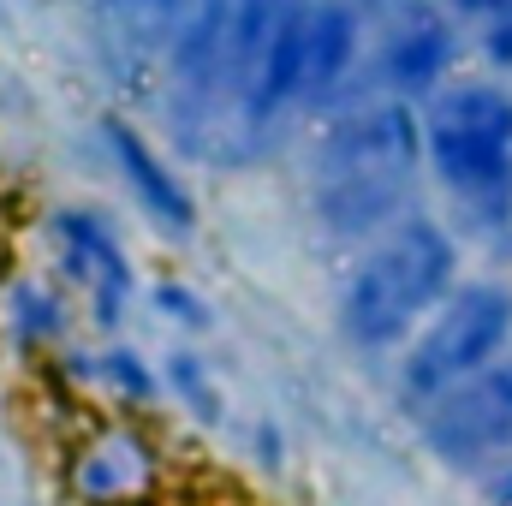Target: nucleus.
Masks as SVG:
<instances>
[{"label":"nucleus","instance_id":"obj_7","mask_svg":"<svg viewBox=\"0 0 512 506\" xmlns=\"http://www.w3.org/2000/svg\"><path fill=\"white\" fill-rule=\"evenodd\" d=\"M48 251L60 280L84 298V316L102 340H120V328L137 310V268L126 239L96 209H54L48 215Z\"/></svg>","mask_w":512,"mask_h":506},{"label":"nucleus","instance_id":"obj_14","mask_svg":"<svg viewBox=\"0 0 512 506\" xmlns=\"http://www.w3.org/2000/svg\"><path fill=\"white\" fill-rule=\"evenodd\" d=\"M149 310H155L161 322H173L185 340H197V334H209V328H215L209 298H203L197 286H185V280H155V286H149Z\"/></svg>","mask_w":512,"mask_h":506},{"label":"nucleus","instance_id":"obj_5","mask_svg":"<svg viewBox=\"0 0 512 506\" xmlns=\"http://www.w3.org/2000/svg\"><path fill=\"white\" fill-rule=\"evenodd\" d=\"M411 423H417V447L435 465L459 477H495L512 459V352L471 381H459L453 393H441L435 405H423Z\"/></svg>","mask_w":512,"mask_h":506},{"label":"nucleus","instance_id":"obj_20","mask_svg":"<svg viewBox=\"0 0 512 506\" xmlns=\"http://www.w3.org/2000/svg\"><path fill=\"white\" fill-rule=\"evenodd\" d=\"M358 6H399V0H358Z\"/></svg>","mask_w":512,"mask_h":506},{"label":"nucleus","instance_id":"obj_11","mask_svg":"<svg viewBox=\"0 0 512 506\" xmlns=\"http://www.w3.org/2000/svg\"><path fill=\"white\" fill-rule=\"evenodd\" d=\"M0 328H6V340H12L18 358L48 364L54 352L72 346V298H66L54 280L24 274V280H12L6 298H0Z\"/></svg>","mask_w":512,"mask_h":506},{"label":"nucleus","instance_id":"obj_9","mask_svg":"<svg viewBox=\"0 0 512 506\" xmlns=\"http://www.w3.org/2000/svg\"><path fill=\"white\" fill-rule=\"evenodd\" d=\"M102 149L114 155V167H120V179H126L131 203L143 209V221H149L155 233H167V239L197 233V191L185 185V173L155 149V137L137 126V120L108 114V120H102Z\"/></svg>","mask_w":512,"mask_h":506},{"label":"nucleus","instance_id":"obj_4","mask_svg":"<svg viewBox=\"0 0 512 506\" xmlns=\"http://www.w3.org/2000/svg\"><path fill=\"white\" fill-rule=\"evenodd\" d=\"M512 352V280L501 274H471L453 286V298L417 328V340L393 364V399L417 417L459 381L489 370Z\"/></svg>","mask_w":512,"mask_h":506},{"label":"nucleus","instance_id":"obj_16","mask_svg":"<svg viewBox=\"0 0 512 506\" xmlns=\"http://www.w3.org/2000/svg\"><path fill=\"white\" fill-rule=\"evenodd\" d=\"M477 48H483V60H489L495 72H512V12H501L495 24L477 30Z\"/></svg>","mask_w":512,"mask_h":506},{"label":"nucleus","instance_id":"obj_6","mask_svg":"<svg viewBox=\"0 0 512 506\" xmlns=\"http://www.w3.org/2000/svg\"><path fill=\"white\" fill-rule=\"evenodd\" d=\"M459 18L441 0H399L387 6L376 54L364 60V90L358 96H393L423 108L435 90H447L459 78Z\"/></svg>","mask_w":512,"mask_h":506},{"label":"nucleus","instance_id":"obj_13","mask_svg":"<svg viewBox=\"0 0 512 506\" xmlns=\"http://www.w3.org/2000/svg\"><path fill=\"white\" fill-rule=\"evenodd\" d=\"M102 352V393L126 411V417H155L167 405V387H161V364H149L137 346L126 340H108L96 346Z\"/></svg>","mask_w":512,"mask_h":506},{"label":"nucleus","instance_id":"obj_3","mask_svg":"<svg viewBox=\"0 0 512 506\" xmlns=\"http://www.w3.org/2000/svg\"><path fill=\"white\" fill-rule=\"evenodd\" d=\"M423 173L447 191L465 233L512 227V84L453 78L423 108Z\"/></svg>","mask_w":512,"mask_h":506},{"label":"nucleus","instance_id":"obj_17","mask_svg":"<svg viewBox=\"0 0 512 506\" xmlns=\"http://www.w3.org/2000/svg\"><path fill=\"white\" fill-rule=\"evenodd\" d=\"M441 6H447L459 24H477V30H483V24H495L501 12H512V0H441Z\"/></svg>","mask_w":512,"mask_h":506},{"label":"nucleus","instance_id":"obj_1","mask_svg":"<svg viewBox=\"0 0 512 506\" xmlns=\"http://www.w3.org/2000/svg\"><path fill=\"white\" fill-rule=\"evenodd\" d=\"M423 179H429L423 114L393 96H358L352 108L328 114L310 149V173H304L310 227L340 251H364L387 227L417 215Z\"/></svg>","mask_w":512,"mask_h":506},{"label":"nucleus","instance_id":"obj_2","mask_svg":"<svg viewBox=\"0 0 512 506\" xmlns=\"http://www.w3.org/2000/svg\"><path fill=\"white\" fill-rule=\"evenodd\" d=\"M465 239L435 221L429 209L405 215L399 227H387L376 245L352 256L340 298H334V328L358 358H399L417 328L453 298V286L465 280Z\"/></svg>","mask_w":512,"mask_h":506},{"label":"nucleus","instance_id":"obj_10","mask_svg":"<svg viewBox=\"0 0 512 506\" xmlns=\"http://www.w3.org/2000/svg\"><path fill=\"white\" fill-rule=\"evenodd\" d=\"M364 72V6L358 0H310L304 6V114H340L358 96Z\"/></svg>","mask_w":512,"mask_h":506},{"label":"nucleus","instance_id":"obj_8","mask_svg":"<svg viewBox=\"0 0 512 506\" xmlns=\"http://www.w3.org/2000/svg\"><path fill=\"white\" fill-rule=\"evenodd\" d=\"M167 483V453L143 417L96 423L60 453V489L72 506H149Z\"/></svg>","mask_w":512,"mask_h":506},{"label":"nucleus","instance_id":"obj_18","mask_svg":"<svg viewBox=\"0 0 512 506\" xmlns=\"http://www.w3.org/2000/svg\"><path fill=\"white\" fill-rule=\"evenodd\" d=\"M483 489H489V506H512V459L495 477H483Z\"/></svg>","mask_w":512,"mask_h":506},{"label":"nucleus","instance_id":"obj_19","mask_svg":"<svg viewBox=\"0 0 512 506\" xmlns=\"http://www.w3.org/2000/svg\"><path fill=\"white\" fill-rule=\"evenodd\" d=\"M143 6H155V12H173V6H179V0H143Z\"/></svg>","mask_w":512,"mask_h":506},{"label":"nucleus","instance_id":"obj_15","mask_svg":"<svg viewBox=\"0 0 512 506\" xmlns=\"http://www.w3.org/2000/svg\"><path fill=\"white\" fill-rule=\"evenodd\" d=\"M251 459L262 471H280V465H286V429H280L274 417H256L251 423Z\"/></svg>","mask_w":512,"mask_h":506},{"label":"nucleus","instance_id":"obj_12","mask_svg":"<svg viewBox=\"0 0 512 506\" xmlns=\"http://www.w3.org/2000/svg\"><path fill=\"white\" fill-rule=\"evenodd\" d=\"M161 387H167V399H173L197 429H221V423H227V387H221L215 364H209L191 340H179V346L161 358Z\"/></svg>","mask_w":512,"mask_h":506}]
</instances>
